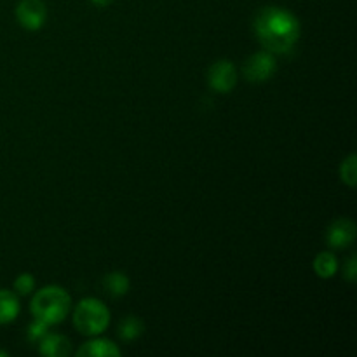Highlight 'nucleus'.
Wrapping results in <instances>:
<instances>
[{"label":"nucleus","mask_w":357,"mask_h":357,"mask_svg":"<svg viewBox=\"0 0 357 357\" xmlns=\"http://www.w3.org/2000/svg\"><path fill=\"white\" fill-rule=\"evenodd\" d=\"M253 26L260 44L272 54L293 51L302 35L298 17L284 7H264L255 17Z\"/></svg>","instance_id":"nucleus-1"},{"label":"nucleus","mask_w":357,"mask_h":357,"mask_svg":"<svg viewBox=\"0 0 357 357\" xmlns=\"http://www.w3.org/2000/svg\"><path fill=\"white\" fill-rule=\"evenodd\" d=\"M72 298L61 286H45L35 293L30 303V310L35 319L42 321L47 326H54L65 321L68 316Z\"/></svg>","instance_id":"nucleus-2"},{"label":"nucleus","mask_w":357,"mask_h":357,"mask_svg":"<svg viewBox=\"0 0 357 357\" xmlns=\"http://www.w3.org/2000/svg\"><path fill=\"white\" fill-rule=\"evenodd\" d=\"M73 324L86 337L101 335L110 324V310L101 300L84 298L73 312Z\"/></svg>","instance_id":"nucleus-3"},{"label":"nucleus","mask_w":357,"mask_h":357,"mask_svg":"<svg viewBox=\"0 0 357 357\" xmlns=\"http://www.w3.org/2000/svg\"><path fill=\"white\" fill-rule=\"evenodd\" d=\"M275 70H278V63H275L274 54L268 51L255 52L248 58V61L243 66L244 77L253 84L267 82L274 75Z\"/></svg>","instance_id":"nucleus-4"},{"label":"nucleus","mask_w":357,"mask_h":357,"mask_svg":"<svg viewBox=\"0 0 357 357\" xmlns=\"http://www.w3.org/2000/svg\"><path fill=\"white\" fill-rule=\"evenodd\" d=\"M16 20L24 30H40L47 21V6L44 0H20L16 6Z\"/></svg>","instance_id":"nucleus-5"},{"label":"nucleus","mask_w":357,"mask_h":357,"mask_svg":"<svg viewBox=\"0 0 357 357\" xmlns=\"http://www.w3.org/2000/svg\"><path fill=\"white\" fill-rule=\"evenodd\" d=\"M208 82L209 87L216 93H230L237 84V70L234 63L229 59H220L213 63L208 73Z\"/></svg>","instance_id":"nucleus-6"},{"label":"nucleus","mask_w":357,"mask_h":357,"mask_svg":"<svg viewBox=\"0 0 357 357\" xmlns=\"http://www.w3.org/2000/svg\"><path fill=\"white\" fill-rule=\"evenodd\" d=\"M356 223L349 218H338L328 229V244L335 250L349 248L356 241Z\"/></svg>","instance_id":"nucleus-7"},{"label":"nucleus","mask_w":357,"mask_h":357,"mask_svg":"<svg viewBox=\"0 0 357 357\" xmlns=\"http://www.w3.org/2000/svg\"><path fill=\"white\" fill-rule=\"evenodd\" d=\"M38 351L45 357H66L72 354V344L63 335L47 333L38 342Z\"/></svg>","instance_id":"nucleus-8"},{"label":"nucleus","mask_w":357,"mask_h":357,"mask_svg":"<svg viewBox=\"0 0 357 357\" xmlns=\"http://www.w3.org/2000/svg\"><path fill=\"white\" fill-rule=\"evenodd\" d=\"M77 356L80 357H117L121 356V349L117 344L112 340H105V338H98V340H91L84 344L82 347L77 351Z\"/></svg>","instance_id":"nucleus-9"},{"label":"nucleus","mask_w":357,"mask_h":357,"mask_svg":"<svg viewBox=\"0 0 357 357\" xmlns=\"http://www.w3.org/2000/svg\"><path fill=\"white\" fill-rule=\"evenodd\" d=\"M21 303L16 293L9 289H0V326L9 324L20 316Z\"/></svg>","instance_id":"nucleus-10"},{"label":"nucleus","mask_w":357,"mask_h":357,"mask_svg":"<svg viewBox=\"0 0 357 357\" xmlns=\"http://www.w3.org/2000/svg\"><path fill=\"white\" fill-rule=\"evenodd\" d=\"M314 272L321 279H331L338 272V260L331 251H323L314 260Z\"/></svg>","instance_id":"nucleus-11"},{"label":"nucleus","mask_w":357,"mask_h":357,"mask_svg":"<svg viewBox=\"0 0 357 357\" xmlns=\"http://www.w3.org/2000/svg\"><path fill=\"white\" fill-rule=\"evenodd\" d=\"M143 331H145L143 321L136 316H128L126 319H122L121 326H119V337L129 344V342L138 340L143 335Z\"/></svg>","instance_id":"nucleus-12"},{"label":"nucleus","mask_w":357,"mask_h":357,"mask_svg":"<svg viewBox=\"0 0 357 357\" xmlns=\"http://www.w3.org/2000/svg\"><path fill=\"white\" fill-rule=\"evenodd\" d=\"M103 284L114 298H121V296H124L126 293L129 291V278L124 272H110V274H107V278H105Z\"/></svg>","instance_id":"nucleus-13"},{"label":"nucleus","mask_w":357,"mask_h":357,"mask_svg":"<svg viewBox=\"0 0 357 357\" xmlns=\"http://www.w3.org/2000/svg\"><path fill=\"white\" fill-rule=\"evenodd\" d=\"M340 178L345 185L351 188L356 187L357 181V157L356 153H351L347 159L342 160L340 164Z\"/></svg>","instance_id":"nucleus-14"},{"label":"nucleus","mask_w":357,"mask_h":357,"mask_svg":"<svg viewBox=\"0 0 357 357\" xmlns=\"http://www.w3.org/2000/svg\"><path fill=\"white\" fill-rule=\"evenodd\" d=\"M33 289H35V278H33V275L28 274V272L17 275L16 281H14V293H16V295L26 296V295H30Z\"/></svg>","instance_id":"nucleus-15"},{"label":"nucleus","mask_w":357,"mask_h":357,"mask_svg":"<svg viewBox=\"0 0 357 357\" xmlns=\"http://www.w3.org/2000/svg\"><path fill=\"white\" fill-rule=\"evenodd\" d=\"M47 333H49V326L38 319H35L33 323L28 326V340L30 342H40Z\"/></svg>","instance_id":"nucleus-16"},{"label":"nucleus","mask_w":357,"mask_h":357,"mask_svg":"<svg viewBox=\"0 0 357 357\" xmlns=\"http://www.w3.org/2000/svg\"><path fill=\"white\" fill-rule=\"evenodd\" d=\"M344 278L347 279L349 282H356V279H357V260H356V255H352V257L347 260V264H345Z\"/></svg>","instance_id":"nucleus-17"},{"label":"nucleus","mask_w":357,"mask_h":357,"mask_svg":"<svg viewBox=\"0 0 357 357\" xmlns=\"http://www.w3.org/2000/svg\"><path fill=\"white\" fill-rule=\"evenodd\" d=\"M91 2H93L96 7H108L114 0H91Z\"/></svg>","instance_id":"nucleus-18"},{"label":"nucleus","mask_w":357,"mask_h":357,"mask_svg":"<svg viewBox=\"0 0 357 357\" xmlns=\"http://www.w3.org/2000/svg\"><path fill=\"white\" fill-rule=\"evenodd\" d=\"M0 357H7V352H3V351H0Z\"/></svg>","instance_id":"nucleus-19"}]
</instances>
